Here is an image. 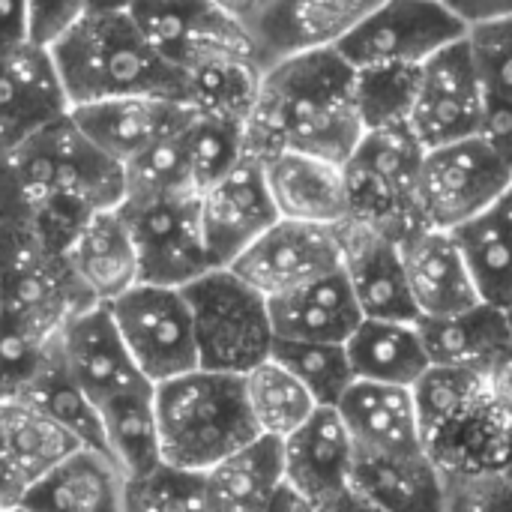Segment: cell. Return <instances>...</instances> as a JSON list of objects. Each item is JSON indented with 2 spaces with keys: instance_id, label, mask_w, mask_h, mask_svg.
I'll list each match as a JSON object with an SVG mask.
<instances>
[{
  "instance_id": "obj_1",
  "label": "cell",
  "mask_w": 512,
  "mask_h": 512,
  "mask_svg": "<svg viewBox=\"0 0 512 512\" xmlns=\"http://www.w3.org/2000/svg\"><path fill=\"white\" fill-rule=\"evenodd\" d=\"M363 132L357 69L336 48H315L264 69L246 117V153L291 150L345 165Z\"/></svg>"
},
{
  "instance_id": "obj_2",
  "label": "cell",
  "mask_w": 512,
  "mask_h": 512,
  "mask_svg": "<svg viewBox=\"0 0 512 512\" xmlns=\"http://www.w3.org/2000/svg\"><path fill=\"white\" fill-rule=\"evenodd\" d=\"M0 195L66 252L96 210L123 201V165L105 156L66 111L0 156Z\"/></svg>"
},
{
  "instance_id": "obj_3",
  "label": "cell",
  "mask_w": 512,
  "mask_h": 512,
  "mask_svg": "<svg viewBox=\"0 0 512 512\" xmlns=\"http://www.w3.org/2000/svg\"><path fill=\"white\" fill-rule=\"evenodd\" d=\"M48 51L69 108L117 96L186 102L183 72L150 45L129 9L87 12Z\"/></svg>"
},
{
  "instance_id": "obj_4",
  "label": "cell",
  "mask_w": 512,
  "mask_h": 512,
  "mask_svg": "<svg viewBox=\"0 0 512 512\" xmlns=\"http://www.w3.org/2000/svg\"><path fill=\"white\" fill-rule=\"evenodd\" d=\"M162 462L204 474L231 453L261 438L243 375L192 369L171 381L153 384Z\"/></svg>"
},
{
  "instance_id": "obj_5",
  "label": "cell",
  "mask_w": 512,
  "mask_h": 512,
  "mask_svg": "<svg viewBox=\"0 0 512 512\" xmlns=\"http://www.w3.org/2000/svg\"><path fill=\"white\" fill-rule=\"evenodd\" d=\"M414 396L426 453L444 474L498 471L510 420L495 408L483 369L432 366Z\"/></svg>"
},
{
  "instance_id": "obj_6",
  "label": "cell",
  "mask_w": 512,
  "mask_h": 512,
  "mask_svg": "<svg viewBox=\"0 0 512 512\" xmlns=\"http://www.w3.org/2000/svg\"><path fill=\"white\" fill-rule=\"evenodd\" d=\"M93 306L60 252L33 219L0 195V312L45 333Z\"/></svg>"
},
{
  "instance_id": "obj_7",
  "label": "cell",
  "mask_w": 512,
  "mask_h": 512,
  "mask_svg": "<svg viewBox=\"0 0 512 512\" xmlns=\"http://www.w3.org/2000/svg\"><path fill=\"white\" fill-rule=\"evenodd\" d=\"M183 294L192 312L201 369L246 375L270 360L276 342L270 303L234 270H207L183 285Z\"/></svg>"
},
{
  "instance_id": "obj_8",
  "label": "cell",
  "mask_w": 512,
  "mask_h": 512,
  "mask_svg": "<svg viewBox=\"0 0 512 512\" xmlns=\"http://www.w3.org/2000/svg\"><path fill=\"white\" fill-rule=\"evenodd\" d=\"M426 147L408 123L366 129L345 162L348 222L372 225L396 240L420 228L417 177Z\"/></svg>"
},
{
  "instance_id": "obj_9",
  "label": "cell",
  "mask_w": 512,
  "mask_h": 512,
  "mask_svg": "<svg viewBox=\"0 0 512 512\" xmlns=\"http://www.w3.org/2000/svg\"><path fill=\"white\" fill-rule=\"evenodd\" d=\"M117 213L132 234L141 282L183 288L213 270L201 231L198 192L126 195Z\"/></svg>"
},
{
  "instance_id": "obj_10",
  "label": "cell",
  "mask_w": 512,
  "mask_h": 512,
  "mask_svg": "<svg viewBox=\"0 0 512 512\" xmlns=\"http://www.w3.org/2000/svg\"><path fill=\"white\" fill-rule=\"evenodd\" d=\"M512 189V168L480 138L429 147L417 177L420 222L453 231Z\"/></svg>"
},
{
  "instance_id": "obj_11",
  "label": "cell",
  "mask_w": 512,
  "mask_h": 512,
  "mask_svg": "<svg viewBox=\"0 0 512 512\" xmlns=\"http://www.w3.org/2000/svg\"><path fill=\"white\" fill-rule=\"evenodd\" d=\"M105 306L150 384L198 369L195 327L183 288L138 282Z\"/></svg>"
},
{
  "instance_id": "obj_12",
  "label": "cell",
  "mask_w": 512,
  "mask_h": 512,
  "mask_svg": "<svg viewBox=\"0 0 512 512\" xmlns=\"http://www.w3.org/2000/svg\"><path fill=\"white\" fill-rule=\"evenodd\" d=\"M468 24L444 0H381L336 45L354 66L411 63L420 66L441 48L465 39Z\"/></svg>"
},
{
  "instance_id": "obj_13",
  "label": "cell",
  "mask_w": 512,
  "mask_h": 512,
  "mask_svg": "<svg viewBox=\"0 0 512 512\" xmlns=\"http://www.w3.org/2000/svg\"><path fill=\"white\" fill-rule=\"evenodd\" d=\"M228 270L267 300L288 294L342 270V225L276 219Z\"/></svg>"
},
{
  "instance_id": "obj_14",
  "label": "cell",
  "mask_w": 512,
  "mask_h": 512,
  "mask_svg": "<svg viewBox=\"0 0 512 512\" xmlns=\"http://www.w3.org/2000/svg\"><path fill=\"white\" fill-rule=\"evenodd\" d=\"M483 108L486 87L474 66L468 39H459L420 63L408 126L426 150L480 135Z\"/></svg>"
},
{
  "instance_id": "obj_15",
  "label": "cell",
  "mask_w": 512,
  "mask_h": 512,
  "mask_svg": "<svg viewBox=\"0 0 512 512\" xmlns=\"http://www.w3.org/2000/svg\"><path fill=\"white\" fill-rule=\"evenodd\" d=\"M201 231L213 270L231 267L276 219L264 165L246 153L222 180L198 192Z\"/></svg>"
},
{
  "instance_id": "obj_16",
  "label": "cell",
  "mask_w": 512,
  "mask_h": 512,
  "mask_svg": "<svg viewBox=\"0 0 512 512\" xmlns=\"http://www.w3.org/2000/svg\"><path fill=\"white\" fill-rule=\"evenodd\" d=\"M375 3L381 0H255L243 27L267 69L303 51L336 48Z\"/></svg>"
},
{
  "instance_id": "obj_17",
  "label": "cell",
  "mask_w": 512,
  "mask_h": 512,
  "mask_svg": "<svg viewBox=\"0 0 512 512\" xmlns=\"http://www.w3.org/2000/svg\"><path fill=\"white\" fill-rule=\"evenodd\" d=\"M54 339L66 372L96 408L111 396L150 384L135 366L105 303H93L69 315L54 333Z\"/></svg>"
},
{
  "instance_id": "obj_18",
  "label": "cell",
  "mask_w": 512,
  "mask_h": 512,
  "mask_svg": "<svg viewBox=\"0 0 512 512\" xmlns=\"http://www.w3.org/2000/svg\"><path fill=\"white\" fill-rule=\"evenodd\" d=\"M75 126L117 165L132 162L168 135H177L195 111L168 96H117L69 108Z\"/></svg>"
},
{
  "instance_id": "obj_19",
  "label": "cell",
  "mask_w": 512,
  "mask_h": 512,
  "mask_svg": "<svg viewBox=\"0 0 512 512\" xmlns=\"http://www.w3.org/2000/svg\"><path fill=\"white\" fill-rule=\"evenodd\" d=\"M342 273L363 318L417 321L399 240L360 222H342Z\"/></svg>"
},
{
  "instance_id": "obj_20",
  "label": "cell",
  "mask_w": 512,
  "mask_h": 512,
  "mask_svg": "<svg viewBox=\"0 0 512 512\" xmlns=\"http://www.w3.org/2000/svg\"><path fill=\"white\" fill-rule=\"evenodd\" d=\"M129 15L150 45L177 69L207 51L240 45L255 48L243 21L210 0H132Z\"/></svg>"
},
{
  "instance_id": "obj_21",
  "label": "cell",
  "mask_w": 512,
  "mask_h": 512,
  "mask_svg": "<svg viewBox=\"0 0 512 512\" xmlns=\"http://www.w3.org/2000/svg\"><path fill=\"white\" fill-rule=\"evenodd\" d=\"M69 111L48 48L24 42L0 51V156Z\"/></svg>"
},
{
  "instance_id": "obj_22",
  "label": "cell",
  "mask_w": 512,
  "mask_h": 512,
  "mask_svg": "<svg viewBox=\"0 0 512 512\" xmlns=\"http://www.w3.org/2000/svg\"><path fill=\"white\" fill-rule=\"evenodd\" d=\"M285 483L315 507L351 486L357 447L345 417L333 405L318 411L282 441Z\"/></svg>"
},
{
  "instance_id": "obj_23",
  "label": "cell",
  "mask_w": 512,
  "mask_h": 512,
  "mask_svg": "<svg viewBox=\"0 0 512 512\" xmlns=\"http://www.w3.org/2000/svg\"><path fill=\"white\" fill-rule=\"evenodd\" d=\"M408 288L420 318L456 315L480 300L453 231L420 225L399 240Z\"/></svg>"
},
{
  "instance_id": "obj_24",
  "label": "cell",
  "mask_w": 512,
  "mask_h": 512,
  "mask_svg": "<svg viewBox=\"0 0 512 512\" xmlns=\"http://www.w3.org/2000/svg\"><path fill=\"white\" fill-rule=\"evenodd\" d=\"M348 423L357 456H414L426 453L420 408L411 387L354 381L336 405Z\"/></svg>"
},
{
  "instance_id": "obj_25",
  "label": "cell",
  "mask_w": 512,
  "mask_h": 512,
  "mask_svg": "<svg viewBox=\"0 0 512 512\" xmlns=\"http://www.w3.org/2000/svg\"><path fill=\"white\" fill-rule=\"evenodd\" d=\"M279 219L342 225L348 222L345 165L309 153H273L261 159Z\"/></svg>"
},
{
  "instance_id": "obj_26",
  "label": "cell",
  "mask_w": 512,
  "mask_h": 512,
  "mask_svg": "<svg viewBox=\"0 0 512 512\" xmlns=\"http://www.w3.org/2000/svg\"><path fill=\"white\" fill-rule=\"evenodd\" d=\"M126 477L108 453L78 447L33 480L18 512H123Z\"/></svg>"
},
{
  "instance_id": "obj_27",
  "label": "cell",
  "mask_w": 512,
  "mask_h": 512,
  "mask_svg": "<svg viewBox=\"0 0 512 512\" xmlns=\"http://www.w3.org/2000/svg\"><path fill=\"white\" fill-rule=\"evenodd\" d=\"M69 270L93 303H111L141 282L132 234L117 213L96 210L66 249Z\"/></svg>"
},
{
  "instance_id": "obj_28",
  "label": "cell",
  "mask_w": 512,
  "mask_h": 512,
  "mask_svg": "<svg viewBox=\"0 0 512 512\" xmlns=\"http://www.w3.org/2000/svg\"><path fill=\"white\" fill-rule=\"evenodd\" d=\"M270 321L276 339L300 342H348L363 321L342 270L321 276L303 288L270 297Z\"/></svg>"
},
{
  "instance_id": "obj_29",
  "label": "cell",
  "mask_w": 512,
  "mask_h": 512,
  "mask_svg": "<svg viewBox=\"0 0 512 512\" xmlns=\"http://www.w3.org/2000/svg\"><path fill=\"white\" fill-rule=\"evenodd\" d=\"M180 72L186 84V105L195 114L246 123L261 87L264 63L252 45H240L207 51L186 63Z\"/></svg>"
},
{
  "instance_id": "obj_30",
  "label": "cell",
  "mask_w": 512,
  "mask_h": 512,
  "mask_svg": "<svg viewBox=\"0 0 512 512\" xmlns=\"http://www.w3.org/2000/svg\"><path fill=\"white\" fill-rule=\"evenodd\" d=\"M417 330L432 366L444 369H483L495 354L512 345L507 309L477 303L456 315L417 318Z\"/></svg>"
},
{
  "instance_id": "obj_31",
  "label": "cell",
  "mask_w": 512,
  "mask_h": 512,
  "mask_svg": "<svg viewBox=\"0 0 512 512\" xmlns=\"http://www.w3.org/2000/svg\"><path fill=\"white\" fill-rule=\"evenodd\" d=\"M351 486L387 512H447V477L429 453L357 456Z\"/></svg>"
},
{
  "instance_id": "obj_32",
  "label": "cell",
  "mask_w": 512,
  "mask_h": 512,
  "mask_svg": "<svg viewBox=\"0 0 512 512\" xmlns=\"http://www.w3.org/2000/svg\"><path fill=\"white\" fill-rule=\"evenodd\" d=\"M357 381L417 387L432 369L423 348L417 321H378L363 318L345 342Z\"/></svg>"
},
{
  "instance_id": "obj_33",
  "label": "cell",
  "mask_w": 512,
  "mask_h": 512,
  "mask_svg": "<svg viewBox=\"0 0 512 512\" xmlns=\"http://www.w3.org/2000/svg\"><path fill=\"white\" fill-rule=\"evenodd\" d=\"M453 240L465 258L483 303L512 306V189L483 213L453 228Z\"/></svg>"
},
{
  "instance_id": "obj_34",
  "label": "cell",
  "mask_w": 512,
  "mask_h": 512,
  "mask_svg": "<svg viewBox=\"0 0 512 512\" xmlns=\"http://www.w3.org/2000/svg\"><path fill=\"white\" fill-rule=\"evenodd\" d=\"M282 483V441L267 435L204 471L210 512H261L282 489Z\"/></svg>"
},
{
  "instance_id": "obj_35",
  "label": "cell",
  "mask_w": 512,
  "mask_h": 512,
  "mask_svg": "<svg viewBox=\"0 0 512 512\" xmlns=\"http://www.w3.org/2000/svg\"><path fill=\"white\" fill-rule=\"evenodd\" d=\"M99 420H102L108 456L117 462L126 480L150 474L153 468L162 465L153 384L105 399L99 405Z\"/></svg>"
},
{
  "instance_id": "obj_36",
  "label": "cell",
  "mask_w": 512,
  "mask_h": 512,
  "mask_svg": "<svg viewBox=\"0 0 512 512\" xmlns=\"http://www.w3.org/2000/svg\"><path fill=\"white\" fill-rule=\"evenodd\" d=\"M81 444L51 417L27 402H0V450L27 483L48 474Z\"/></svg>"
},
{
  "instance_id": "obj_37",
  "label": "cell",
  "mask_w": 512,
  "mask_h": 512,
  "mask_svg": "<svg viewBox=\"0 0 512 512\" xmlns=\"http://www.w3.org/2000/svg\"><path fill=\"white\" fill-rule=\"evenodd\" d=\"M33 405L36 411H42L45 417H51L57 426H63L81 447L87 450H99L108 453L105 447V435H102V420H99V408L90 402V396L75 384V378L66 372L60 351H57V339L51 348V357L45 363V369L39 372V378L27 387V393L18 399Z\"/></svg>"
},
{
  "instance_id": "obj_38",
  "label": "cell",
  "mask_w": 512,
  "mask_h": 512,
  "mask_svg": "<svg viewBox=\"0 0 512 512\" xmlns=\"http://www.w3.org/2000/svg\"><path fill=\"white\" fill-rule=\"evenodd\" d=\"M246 381V399L252 420L261 435L285 441L291 432H297L315 411V396L273 357L255 366L243 375Z\"/></svg>"
},
{
  "instance_id": "obj_39",
  "label": "cell",
  "mask_w": 512,
  "mask_h": 512,
  "mask_svg": "<svg viewBox=\"0 0 512 512\" xmlns=\"http://www.w3.org/2000/svg\"><path fill=\"white\" fill-rule=\"evenodd\" d=\"M270 357L282 363L318 405H339L342 396L354 387V369L345 351V342H300L276 339Z\"/></svg>"
},
{
  "instance_id": "obj_40",
  "label": "cell",
  "mask_w": 512,
  "mask_h": 512,
  "mask_svg": "<svg viewBox=\"0 0 512 512\" xmlns=\"http://www.w3.org/2000/svg\"><path fill=\"white\" fill-rule=\"evenodd\" d=\"M183 144L192 186L195 192H204L246 156V123L195 114L183 129Z\"/></svg>"
},
{
  "instance_id": "obj_41",
  "label": "cell",
  "mask_w": 512,
  "mask_h": 512,
  "mask_svg": "<svg viewBox=\"0 0 512 512\" xmlns=\"http://www.w3.org/2000/svg\"><path fill=\"white\" fill-rule=\"evenodd\" d=\"M420 66L375 63L357 69V105L366 129L399 126L411 120Z\"/></svg>"
},
{
  "instance_id": "obj_42",
  "label": "cell",
  "mask_w": 512,
  "mask_h": 512,
  "mask_svg": "<svg viewBox=\"0 0 512 512\" xmlns=\"http://www.w3.org/2000/svg\"><path fill=\"white\" fill-rule=\"evenodd\" d=\"M54 348V333L0 312V402L21 399L39 378Z\"/></svg>"
},
{
  "instance_id": "obj_43",
  "label": "cell",
  "mask_w": 512,
  "mask_h": 512,
  "mask_svg": "<svg viewBox=\"0 0 512 512\" xmlns=\"http://www.w3.org/2000/svg\"><path fill=\"white\" fill-rule=\"evenodd\" d=\"M123 512H210L204 474L162 462L150 474L126 480Z\"/></svg>"
},
{
  "instance_id": "obj_44",
  "label": "cell",
  "mask_w": 512,
  "mask_h": 512,
  "mask_svg": "<svg viewBox=\"0 0 512 512\" xmlns=\"http://www.w3.org/2000/svg\"><path fill=\"white\" fill-rule=\"evenodd\" d=\"M189 126V123H186ZM183 126V129H186ZM183 129L162 138L141 156L123 165V198L126 195H165V192H195L186 162Z\"/></svg>"
},
{
  "instance_id": "obj_45",
  "label": "cell",
  "mask_w": 512,
  "mask_h": 512,
  "mask_svg": "<svg viewBox=\"0 0 512 512\" xmlns=\"http://www.w3.org/2000/svg\"><path fill=\"white\" fill-rule=\"evenodd\" d=\"M465 39L486 93L512 102V15L468 24Z\"/></svg>"
},
{
  "instance_id": "obj_46",
  "label": "cell",
  "mask_w": 512,
  "mask_h": 512,
  "mask_svg": "<svg viewBox=\"0 0 512 512\" xmlns=\"http://www.w3.org/2000/svg\"><path fill=\"white\" fill-rule=\"evenodd\" d=\"M447 512H512V480L501 471L444 474Z\"/></svg>"
},
{
  "instance_id": "obj_47",
  "label": "cell",
  "mask_w": 512,
  "mask_h": 512,
  "mask_svg": "<svg viewBox=\"0 0 512 512\" xmlns=\"http://www.w3.org/2000/svg\"><path fill=\"white\" fill-rule=\"evenodd\" d=\"M87 12H90L87 0H27V30H30V42L39 45V48H51Z\"/></svg>"
},
{
  "instance_id": "obj_48",
  "label": "cell",
  "mask_w": 512,
  "mask_h": 512,
  "mask_svg": "<svg viewBox=\"0 0 512 512\" xmlns=\"http://www.w3.org/2000/svg\"><path fill=\"white\" fill-rule=\"evenodd\" d=\"M480 138L512 168V102L486 93V108L480 120Z\"/></svg>"
},
{
  "instance_id": "obj_49",
  "label": "cell",
  "mask_w": 512,
  "mask_h": 512,
  "mask_svg": "<svg viewBox=\"0 0 512 512\" xmlns=\"http://www.w3.org/2000/svg\"><path fill=\"white\" fill-rule=\"evenodd\" d=\"M483 378H486V390H489L495 408L507 420H512V345H507L501 354H495L483 366Z\"/></svg>"
},
{
  "instance_id": "obj_50",
  "label": "cell",
  "mask_w": 512,
  "mask_h": 512,
  "mask_svg": "<svg viewBox=\"0 0 512 512\" xmlns=\"http://www.w3.org/2000/svg\"><path fill=\"white\" fill-rule=\"evenodd\" d=\"M30 42L27 0H0V51H12Z\"/></svg>"
},
{
  "instance_id": "obj_51",
  "label": "cell",
  "mask_w": 512,
  "mask_h": 512,
  "mask_svg": "<svg viewBox=\"0 0 512 512\" xmlns=\"http://www.w3.org/2000/svg\"><path fill=\"white\" fill-rule=\"evenodd\" d=\"M27 486L30 483L21 477V471L0 450V512H18V504H21Z\"/></svg>"
},
{
  "instance_id": "obj_52",
  "label": "cell",
  "mask_w": 512,
  "mask_h": 512,
  "mask_svg": "<svg viewBox=\"0 0 512 512\" xmlns=\"http://www.w3.org/2000/svg\"><path fill=\"white\" fill-rule=\"evenodd\" d=\"M465 24L495 18V15H512V0H444Z\"/></svg>"
},
{
  "instance_id": "obj_53",
  "label": "cell",
  "mask_w": 512,
  "mask_h": 512,
  "mask_svg": "<svg viewBox=\"0 0 512 512\" xmlns=\"http://www.w3.org/2000/svg\"><path fill=\"white\" fill-rule=\"evenodd\" d=\"M318 512H387L384 507H378L372 498H366L360 489L348 486L339 495L327 498L324 504H318Z\"/></svg>"
},
{
  "instance_id": "obj_54",
  "label": "cell",
  "mask_w": 512,
  "mask_h": 512,
  "mask_svg": "<svg viewBox=\"0 0 512 512\" xmlns=\"http://www.w3.org/2000/svg\"><path fill=\"white\" fill-rule=\"evenodd\" d=\"M261 512H318V507L309 498H303L297 489H291L288 483H282V489L273 495V501Z\"/></svg>"
},
{
  "instance_id": "obj_55",
  "label": "cell",
  "mask_w": 512,
  "mask_h": 512,
  "mask_svg": "<svg viewBox=\"0 0 512 512\" xmlns=\"http://www.w3.org/2000/svg\"><path fill=\"white\" fill-rule=\"evenodd\" d=\"M213 6H219L222 12H228V15H234V18H246L249 15V9L255 6V0H210Z\"/></svg>"
},
{
  "instance_id": "obj_56",
  "label": "cell",
  "mask_w": 512,
  "mask_h": 512,
  "mask_svg": "<svg viewBox=\"0 0 512 512\" xmlns=\"http://www.w3.org/2000/svg\"><path fill=\"white\" fill-rule=\"evenodd\" d=\"M90 12H120V9H129L132 0H87Z\"/></svg>"
},
{
  "instance_id": "obj_57",
  "label": "cell",
  "mask_w": 512,
  "mask_h": 512,
  "mask_svg": "<svg viewBox=\"0 0 512 512\" xmlns=\"http://www.w3.org/2000/svg\"><path fill=\"white\" fill-rule=\"evenodd\" d=\"M498 471H501L504 477H510V480H512V420L507 423V438H504V456H501V465H498Z\"/></svg>"
},
{
  "instance_id": "obj_58",
  "label": "cell",
  "mask_w": 512,
  "mask_h": 512,
  "mask_svg": "<svg viewBox=\"0 0 512 512\" xmlns=\"http://www.w3.org/2000/svg\"><path fill=\"white\" fill-rule=\"evenodd\" d=\"M507 318H510V327H512V306H510V309H507Z\"/></svg>"
}]
</instances>
